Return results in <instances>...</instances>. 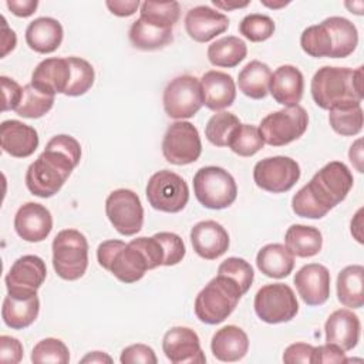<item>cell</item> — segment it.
<instances>
[{"label": "cell", "mask_w": 364, "mask_h": 364, "mask_svg": "<svg viewBox=\"0 0 364 364\" xmlns=\"http://www.w3.org/2000/svg\"><path fill=\"white\" fill-rule=\"evenodd\" d=\"M80 159L81 145L74 136L65 134L53 136L46 149L27 168V189L34 196L51 198L63 188Z\"/></svg>", "instance_id": "obj_1"}, {"label": "cell", "mask_w": 364, "mask_h": 364, "mask_svg": "<svg viewBox=\"0 0 364 364\" xmlns=\"http://www.w3.org/2000/svg\"><path fill=\"white\" fill-rule=\"evenodd\" d=\"M353 182L348 166L340 161H331L294 193L291 209L300 218L321 219L346 199Z\"/></svg>", "instance_id": "obj_2"}, {"label": "cell", "mask_w": 364, "mask_h": 364, "mask_svg": "<svg viewBox=\"0 0 364 364\" xmlns=\"http://www.w3.org/2000/svg\"><path fill=\"white\" fill-rule=\"evenodd\" d=\"M310 91L314 102L321 109L350 102L363 101V67L355 70L347 67L324 65L311 78Z\"/></svg>", "instance_id": "obj_3"}, {"label": "cell", "mask_w": 364, "mask_h": 364, "mask_svg": "<svg viewBox=\"0 0 364 364\" xmlns=\"http://www.w3.org/2000/svg\"><path fill=\"white\" fill-rule=\"evenodd\" d=\"M242 289L228 276L216 274L196 296L195 314L206 324H219L225 321L236 309Z\"/></svg>", "instance_id": "obj_4"}, {"label": "cell", "mask_w": 364, "mask_h": 364, "mask_svg": "<svg viewBox=\"0 0 364 364\" xmlns=\"http://www.w3.org/2000/svg\"><path fill=\"white\" fill-rule=\"evenodd\" d=\"M97 260L101 267L108 270L122 283H135L141 280L148 267V262L139 247L131 240L111 239L98 245Z\"/></svg>", "instance_id": "obj_5"}, {"label": "cell", "mask_w": 364, "mask_h": 364, "mask_svg": "<svg viewBox=\"0 0 364 364\" xmlns=\"http://www.w3.org/2000/svg\"><path fill=\"white\" fill-rule=\"evenodd\" d=\"M53 267L63 280H78L88 267V242L77 229H64L57 233L51 245Z\"/></svg>", "instance_id": "obj_6"}, {"label": "cell", "mask_w": 364, "mask_h": 364, "mask_svg": "<svg viewBox=\"0 0 364 364\" xmlns=\"http://www.w3.org/2000/svg\"><path fill=\"white\" fill-rule=\"evenodd\" d=\"M198 202L208 209L229 208L237 196L235 178L220 166H203L193 176Z\"/></svg>", "instance_id": "obj_7"}, {"label": "cell", "mask_w": 364, "mask_h": 364, "mask_svg": "<svg viewBox=\"0 0 364 364\" xmlns=\"http://www.w3.org/2000/svg\"><path fill=\"white\" fill-rule=\"evenodd\" d=\"M309 115L301 105L286 107L266 115L259 127L264 144L283 146L299 139L307 129Z\"/></svg>", "instance_id": "obj_8"}, {"label": "cell", "mask_w": 364, "mask_h": 364, "mask_svg": "<svg viewBox=\"0 0 364 364\" xmlns=\"http://www.w3.org/2000/svg\"><path fill=\"white\" fill-rule=\"evenodd\" d=\"M145 193L154 209L166 213L181 212L189 200V188L185 179L168 169L158 171L149 178Z\"/></svg>", "instance_id": "obj_9"}, {"label": "cell", "mask_w": 364, "mask_h": 364, "mask_svg": "<svg viewBox=\"0 0 364 364\" xmlns=\"http://www.w3.org/2000/svg\"><path fill=\"white\" fill-rule=\"evenodd\" d=\"M255 311L267 324L290 321L299 311V301L290 286L272 283L260 287L255 296Z\"/></svg>", "instance_id": "obj_10"}, {"label": "cell", "mask_w": 364, "mask_h": 364, "mask_svg": "<svg viewBox=\"0 0 364 364\" xmlns=\"http://www.w3.org/2000/svg\"><path fill=\"white\" fill-rule=\"evenodd\" d=\"M105 213L122 236L136 235L144 225V208L139 196L131 189H115L105 200Z\"/></svg>", "instance_id": "obj_11"}, {"label": "cell", "mask_w": 364, "mask_h": 364, "mask_svg": "<svg viewBox=\"0 0 364 364\" xmlns=\"http://www.w3.org/2000/svg\"><path fill=\"white\" fill-rule=\"evenodd\" d=\"M202 105L200 84L195 75L175 77L164 90V109L173 119L192 118Z\"/></svg>", "instance_id": "obj_12"}, {"label": "cell", "mask_w": 364, "mask_h": 364, "mask_svg": "<svg viewBox=\"0 0 364 364\" xmlns=\"http://www.w3.org/2000/svg\"><path fill=\"white\" fill-rule=\"evenodd\" d=\"M162 154L169 164L178 166L198 161L202 154V142L196 127L188 121L171 124L164 135Z\"/></svg>", "instance_id": "obj_13"}, {"label": "cell", "mask_w": 364, "mask_h": 364, "mask_svg": "<svg viewBox=\"0 0 364 364\" xmlns=\"http://www.w3.org/2000/svg\"><path fill=\"white\" fill-rule=\"evenodd\" d=\"M299 179L300 166L289 156H269L259 161L253 168L255 183L270 193L287 192Z\"/></svg>", "instance_id": "obj_14"}, {"label": "cell", "mask_w": 364, "mask_h": 364, "mask_svg": "<svg viewBox=\"0 0 364 364\" xmlns=\"http://www.w3.org/2000/svg\"><path fill=\"white\" fill-rule=\"evenodd\" d=\"M47 276V267L41 257L24 255L18 257L6 274L7 294L14 297H31L37 294Z\"/></svg>", "instance_id": "obj_15"}, {"label": "cell", "mask_w": 364, "mask_h": 364, "mask_svg": "<svg viewBox=\"0 0 364 364\" xmlns=\"http://www.w3.org/2000/svg\"><path fill=\"white\" fill-rule=\"evenodd\" d=\"M162 350L173 364H203L206 361L199 337L189 327L169 328L162 338Z\"/></svg>", "instance_id": "obj_16"}, {"label": "cell", "mask_w": 364, "mask_h": 364, "mask_svg": "<svg viewBox=\"0 0 364 364\" xmlns=\"http://www.w3.org/2000/svg\"><path fill=\"white\" fill-rule=\"evenodd\" d=\"M299 296L307 306H321L330 296V272L320 263H309L293 279Z\"/></svg>", "instance_id": "obj_17"}, {"label": "cell", "mask_w": 364, "mask_h": 364, "mask_svg": "<svg viewBox=\"0 0 364 364\" xmlns=\"http://www.w3.org/2000/svg\"><path fill=\"white\" fill-rule=\"evenodd\" d=\"M14 229L26 242H43L53 229V216L41 203L27 202L16 212Z\"/></svg>", "instance_id": "obj_18"}, {"label": "cell", "mask_w": 364, "mask_h": 364, "mask_svg": "<svg viewBox=\"0 0 364 364\" xmlns=\"http://www.w3.org/2000/svg\"><path fill=\"white\" fill-rule=\"evenodd\" d=\"M229 27V18L209 6H196L185 16V30L188 36L198 43H208L216 36L225 33Z\"/></svg>", "instance_id": "obj_19"}, {"label": "cell", "mask_w": 364, "mask_h": 364, "mask_svg": "<svg viewBox=\"0 0 364 364\" xmlns=\"http://www.w3.org/2000/svg\"><path fill=\"white\" fill-rule=\"evenodd\" d=\"M191 243L198 256L215 260L229 249V235L226 229L215 220L198 222L191 229Z\"/></svg>", "instance_id": "obj_20"}, {"label": "cell", "mask_w": 364, "mask_h": 364, "mask_svg": "<svg viewBox=\"0 0 364 364\" xmlns=\"http://www.w3.org/2000/svg\"><path fill=\"white\" fill-rule=\"evenodd\" d=\"M360 318L348 309L333 311L324 324L326 341L340 347L343 351L353 350L360 340Z\"/></svg>", "instance_id": "obj_21"}, {"label": "cell", "mask_w": 364, "mask_h": 364, "mask_svg": "<svg viewBox=\"0 0 364 364\" xmlns=\"http://www.w3.org/2000/svg\"><path fill=\"white\" fill-rule=\"evenodd\" d=\"M199 84L202 101L206 108L220 111L235 102L236 85L232 75L223 71L210 70L202 75Z\"/></svg>", "instance_id": "obj_22"}, {"label": "cell", "mask_w": 364, "mask_h": 364, "mask_svg": "<svg viewBox=\"0 0 364 364\" xmlns=\"http://www.w3.org/2000/svg\"><path fill=\"white\" fill-rule=\"evenodd\" d=\"M0 141L4 152L14 158H27L38 146L37 131L17 119L3 121L0 125Z\"/></svg>", "instance_id": "obj_23"}, {"label": "cell", "mask_w": 364, "mask_h": 364, "mask_svg": "<svg viewBox=\"0 0 364 364\" xmlns=\"http://www.w3.org/2000/svg\"><path fill=\"white\" fill-rule=\"evenodd\" d=\"M304 91V78L301 71L290 64L280 65L270 77L269 92L273 100L284 107L299 105Z\"/></svg>", "instance_id": "obj_24"}, {"label": "cell", "mask_w": 364, "mask_h": 364, "mask_svg": "<svg viewBox=\"0 0 364 364\" xmlns=\"http://www.w3.org/2000/svg\"><path fill=\"white\" fill-rule=\"evenodd\" d=\"M71 68L68 58H46L37 64L31 74V84L50 94H65L70 84Z\"/></svg>", "instance_id": "obj_25"}, {"label": "cell", "mask_w": 364, "mask_h": 364, "mask_svg": "<svg viewBox=\"0 0 364 364\" xmlns=\"http://www.w3.org/2000/svg\"><path fill=\"white\" fill-rule=\"evenodd\" d=\"M63 26L53 17H38L26 28L27 46L40 54L54 53L63 43Z\"/></svg>", "instance_id": "obj_26"}, {"label": "cell", "mask_w": 364, "mask_h": 364, "mask_svg": "<svg viewBox=\"0 0 364 364\" xmlns=\"http://www.w3.org/2000/svg\"><path fill=\"white\" fill-rule=\"evenodd\" d=\"M210 350L219 361H239L246 355L249 350L247 334L237 326H225L213 334Z\"/></svg>", "instance_id": "obj_27"}, {"label": "cell", "mask_w": 364, "mask_h": 364, "mask_svg": "<svg viewBox=\"0 0 364 364\" xmlns=\"http://www.w3.org/2000/svg\"><path fill=\"white\" fill-rule=\"evenodd\" d=\"M257 269L267 277H287L294 267V255L280 243H269L263 246L256 256Z\"/></svg>", "instance_id": "obj_28"}, {"label": "cell", "mask_w": 364, "mask_h": 364, "mask_svg": "<svg viewBox=\"0 0 364 364\" xmlns=\"http://www.w3.org/2000/svg\"><path fill=\"white\" fill-rule=\"evenodd\" d=\"M38 311L40 300L37 294L26 299L7 294L3 300L1 317L7 327L13 330H23L34 323Z\"/></svg>", "instance_id": "obj_29"}, {"label": "cell", "mask_w": 364, "mask_h": 364, "mask_svg": "<svg viewBox=\"0 0 364 364\" xmlns=\"http://www.w3.org/2000/svg\"><path fill=\"white\" fill-rule=\"evenodd\" d=\"M364 267L351 264L344 267L337 276V299L350 309H361L364 304Z\"/></svg>", "instance_id": "obj_30"}, {"label": "cell", "mask_w": 364, "mask_h": 364, "mask_svg": "<svg viewBox=\"0 0 364 364\" xmlns=\"http://www.w3.org/2000/svg\"><path fill=\"white\" fill-rule=\"evenodd\" d=\"M272 71L267 64L252 60L247 63L237 75L239 90L252 100H262L269 94Z\"/></svg>", "instance_id": "obj_31"}, {"label": "cell", "mask_w": 364, "mask_h": 364, "mask_svg": "<svg viewBox=\"0 0 364 364\" xmlns=\"http://www.w3.org/2000/svg\"><path fill=\"white\" fill-rule=\"evenodd\" d=\"M286 247L297 257H313L323 247L321 232L314 226L291 225L284 235Z\"/></svg>", "instance_id": "obj_32"}, {"label": "cell", "mask_w": 364, "mask_h": 364, "mask_svg": "<svg viewBox=\"0 0 364 364\" xmlns=\"http://www.w3.org/2000/svg\"><path fill=\"white\" fill-rule=\"evenodd\" d=\"M323 21L327 26L331 36V58H346L350 54H353L358 44L357 27L348 18L340 16H333Z\"/></svg>", "instance_id": "obj_33"}, {"label": "cell", "mask_w": 364, "mask_h": 364, "mask_svg": "<svg viewBox=\"0 0 364 364\" xmlns=\"http://www.w3.org/2000/svg\"><path fill=\"white\" fill-rule=\"evenodd\" d=\"M246 54V43L236 36L222 37L208 47V60L215 67L233 68L245 60Z\"/></svg>", "instance_id": "obj_34"}, {"label": "cell", "mask_w": 364, "mask_h": 364, "mask_svg": "<svg viewBox=\"0 0 364 364\" xmlns=\"http://www.w3.org/2000/svg\"><path fill=\"white\" fill-rule=\"evenodd\" d=\"M172 28H162L136 18L129 27V40L135 48L154 51L164 48L172 41Z\"/></svg>", "instance_id": "obj_35"}, {"label": "cell", "mask_w": 364, "mask_h": 364, "mask_svg": "<svg viewBox=\"0 0 364 364\" xmlns=\"http://www.w3.org/2000/svg\"><path fill=\"white\" fill-rule=\"evenodd\" d=\"M328 122L334 132L353 136L363 129V108L360 102H350L328 109Z\"/></svg>", "instance_id": "obj_36"}, {"label": "cell", "mask_w": 364, "mask_h": 364, "mask_svg": "<svg viewBox=\"0 0 364 364\" xmlns=\"http://www.w3.org/2000/svg\"><path fill=\"white\" fill-rule=\"evenodd\" d=\"M54 98H55L54 94L41 91L40 88L28 82L23 87L20 102L14 111L17 112V115L23 118H31V119L40 118L53 108Z\"/></svg>", "instance_id": "obj_37"}, {"label": "cell", "mask_w": 364, "mask_h": 364, "mask_svg": "<svg viewBox=\"0 0 364 364\" xmlns=\"http://www.w3.org/2000/svg\"><path fill=\"white\" fill-rule=\"evenodd\" d=\"M239 125L240 121L235 114L220 111L209 118L205 127V136L215 146H229Z\"/></svg>", "instance_id": "obj_38"}, {"label": "cell", "mask_w": 364, "mask_h": 364, "mask_svg": "<svg viewBox=\"0 0 364 364\" xmlns=\"http://www.w3.org/2000/svg\"><path fill=\"white\" fill-rule=\"evenodd\" d=\"M139 13V18L149 24L172 28L179 20L181 7L178 1H144L141 3Z\"/></svg>", "instance_id": "obj_39"}, {"label": "cell", "mask_w": 364, "mask_h": 364, "mask_svg": "<svg viewBox=\"0 0 364 364\" xmlns=\"http://www.w3.org/2000/svg\"><path fill=\"white\" fill-rule=\"evenodd\" d=\"M71 68L70 84L64 95L68 97H80L85 94L94 84V68L92 65L80 57H67Z\"/></svg>", "instance_id": "obj_40"}, {"label": "cell", "mask_w": 364, "mask_h": 364, "mask_svg": "<svg viewBox=\"0 0 364 364\" xmlns=\"http://www.w3.org/2000/svg\"><path fill=\"white\" fill-rule=\"evenodd\" d=\"M264 145L262 134L257 127L240 124L233 134L229 148L239 156H253Z\"/></svg>", "instance_id": "obj_41"}, {"label": "cell", "mask_w": 364, "mask_h": 364, "mask_svg": "<svg viewBox=\"0 0 364 364\" xmlns=\"http://www.w3.org/2000/svg\"><path fill=\"white\" fill-rule=\"evenodd\" d=\"M31 361L36 364H67L70 361L68 347L60 338H44L31 351Z\"/></svg>", "instance_id": "obj_42"}, {"label": "cell", "mask_w": 364, "mask_h": 364, "mask_svg": "<svg viewBox=\"0 0 364 364\" xmlns=\"http://www.w3.org/2000/svg\"><path fill=\"white\" fill-rule=\"evenodd\" d=\"M274 21L264 14H247L239 23V33L252 43H260L270 38L274 33Z\"/></svg>", "instance_id": "obj_43"}, {"label": "cell", "mask_w": 364, "mask_h": 364, "mask_svg": "<svg viewBox=\"0 0 364 364\" xmlns=\"http://www.w3.org/2000/svg\"><path fill=\"white\" fill-rule=\"evenodd\" d=\"M218 273L232 279L242 289L243 294L247 293L255 279V273L250 263L242 257L235 256L223 260L218 267Z\"/></svg>", "instance_id": "obj_44"}, {"label": "cell", "mask_w": 364, "mask_h": 364, "mask_svg": "<svg viewBox=\"0 0 364 364\" xmlns=\"http://www.w3.org/2000/svg\"><path fill=\"white\" fill-rule=\"evenodd\" d=\"M155 235L162 243V247L165 252L164 266H175L179 262H182V259L185 257L186 249L181 236L172 232H159Z\"/></svg>", "instance_id": "obj_45"}, {"label": "cell", "mask_w": 364, "mask_h": 364, "mask_svg": "<svg viewBox=\"0 0 364 364\" xmlns=\"http://www.w3.org/2000/svg\"><path fill=\"white\" fill-rule=\"evenodd\" d=\"M119 361L122 364H136V363L156 364L158 358L155 355V351L149 346H146V344H132V346L125 347L121 351Z\"/></svg>", "instance_id": "obj_46"}, {"label": "cell", "mask_w": 364, "mask_h": 364, "mask_svg": "<svg viewBox=\"0 0 364 364\" xmlns=\"http://www.w3.org/2000/svg\"><path fill=\"white\" fill-rule=\"evenodd\" d=\"M23 358L21 343L11 336H0V363L17 364Z\"/></svg>", "instance_id": "obj_47"}, {"label": "cell", "mask_w": 364, "mask_h": 364, "mask_svg": "<svg viewBox=\"0 0 364 364\" xmlns=\"http://www.w3.org/2000/svg\"><path fill=\"white\" fill-rule=\"evenodd\" d=\"M0 82H1V90H3V111H9V109H16V107L20 102L21 94H23V87H20L14 80L1 75L0 77Z\"/></svg>", "instance_id": "obj_48"}, {"label": "cell", "mask_w": 364, "mask_h": 364, "mask_svg": "<svg viewBox=\"0 0 364 364\" xmlns=\"http://www.w3.org/2000/svg\"><path fill=\"white\" fill-rule=\"evenodd\" d=\"M314 347L307 343H293L283 353V361L287 364L304 363L311 364Z\"/></svg>", "instance_id": "obj_49"}, {"label": "cell", "mask_w": 364, "mask_h": 364, "mask_svg": "<svg viewBox=\"0 0 364 364\" xmlns=\"http://www.w3.org/2000/svg\"><path fill=\"white\" fill-rule=\"evenodd\" d=\"M313 364H320V363H347V357H346V353L334 346V344H324V346H318V347H314V351H313V360H311Z\"/></svg>", "instance_id": "obj_50"}, {"label": "cell", "mask_w": 364, "mask_h": 364, "mask_svg": "<svg viewBox=\"0 0 364 364\" xmlns=\"http://www.w3.org/2000/svg\"><path fill=\"white\" fill-rule=\"evenodd\" d=\"M6 6L14 16L28 17L36 11L38 1L37 0H7Z\"/></svg>", "instance_id": "obj_51"}, {"label": "cell", "mask_w": 364, "mask_h": 364, "mask_svg": "<svg viewBox=\"0 0 364 364\" xmlns=\"http://www.w3.org/2000/svg\"><path fill=\"white\" fill-rule=\"evenodd\" d=\"M107 7L109 9V11L114 14V16H118V17H129L132 16L136 9L139 7V1L138 0H132V1H107L105 3Z\"/></svg>", "instance_id": "obj_52"}, {"label": "cell", "mask_w": 364, "mask_h": 364, "mask_svg": "<svg viewBox=\"0 0 364 364\" xmlns=\"http://www.w3.org/2000/svg\"><path fill=\"white\" fill-rule=\"evenodd\" d=\"M1 21H3V24H1L3 26V28H1V57H6L10 51L14 50L17 37H16V33L11 28H9L4 17H1Z\"/></svg>", "instance_id": "obj_53"}, {"label": "cell", "mask_w": 364, "mask_h": 364, "mask_svg": "<svg viewBox=\"0 0 364 364\" xmlns=\"http://www.w3.org/2000/svg\"><path fill=\"white\" fill-rule=\"evenodd\" d=\"M348 158L355 166L358 172H363V148H361V139H357L348 151Z\"/></svg>", "instance_id": "obj_54"}, {"label": "cell", "mask_w": 364, "mask_h": 364, "mask_svg": "<svg viewBox=\"0 0 364 364\" xmlns=\"http://www.w3.org/2000/svg\"><path fill=\"white\" fill-rule=\"evenodd\" d=\"M361 216H363V208L361 209H358L357 210V213L354 215V219L351 220V235L355 237V240L358 242V243H363L364 240H363V229H361V226H363V219H361Z\"/></svg>", "instance_id": "obj_55"}, {"label": "cell", "mask_w": 364, "mask_h": 364, "mask_svg": "<svg viewBox=\"0 0 364 364\" xmlns=\"http://www.w3.org/2000/svg\"><path fill=\"white\" fill-rule=\"evenodd\" d=\"M81 363H112V358L102 351H92L82 357Z\"/></svg>", "instance_id": "obj_56"}, {"label": "cell", "mask_w": 364, "mask_h": 364, "mask_svg": "<svg viewBox=\"0 0 364 364\" xmlns=\"http://www.w3.org/2000/svg\"><path fill=\"white\" fill-rule=\"evenodd\" d=\"M212 4L218 9H222L225 11H230V10H236V9H243L246 6H249V1H219V0H212Z\"/></svg>", "instance_id": "obj_57"}, {"label": "cell", "mask_w": 364, "mask_h": 364, "mask_svg": "<svg viewBox=\"0 0 364 364\" xmlns=\"http://www.w3.org/2000/svg\"><path fill=\"white\" fill-rule=\"evenodd\" d=\"M260 3L269 9H280L287 6L290 1H267V0H260Z\"/></svg>", "instance_id": "obj_58"}]
</instances>
